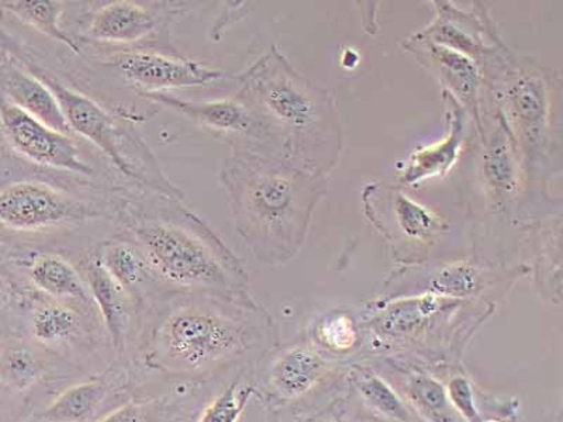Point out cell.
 Returning a JSON list of instances; mask_svg holds the SVG:
<instances>
[{"instance_id": "1", "label": "cell", "mask_w": 563, "mask_h": 422, "mask_svg": "<svg viewBox=\"0 0 563 422\" xmlns=\"http://www.w3.org/2000/svg\"><path fill=\"white\" fill-rule=\"evenodd\" d=\"M219 182L240 238L260 263L285 265L308 240L327 178L291 160L233 151Z\"/></svg>"}, {"instance_id": "2", "label": "cell", "mask_w": 563, "mask_h": 422, "mask_svg": "<svg viewBox=\"0 0 563 422\" xmlns=\"http://www.w3.org/2000/svg\"><path fill=\"white\" fill-rule=\"evenodd\" d=\"M183 202L144 188L120 195L115 210L159 285L178 291L244 293L249 278L243 260Z\"/></svg>"}, {"instance_id": "3", "label": "cell", "mask_w": 563, "mask_h": 422, "mask_svg": "<svg viewBox=\"0 0 563 422\" xmlns=\"http://www.w3.org/2000/svg\"><path fill=\"white\" fill-rule=\"evenodd\" d=\"M233 79L235 95L284 143L286 158L325 178L339 167L344 133L333 95L299 73L276 45Z\"/></svg>"}, {"instance_id": "4", "label": "cell", "mask_w": 563, "mask_h": 422, "mask_svg": "<svg viewBox=\"0 0 563 422\" xmlns=\"http://www.w3.org/2000/svg\"><path fill=\"white\" fill-rule=\"evenodd\" d=\"M269 315L246 291L176 290L159 310L148 359L173 374H198L243 356Z\"/></svg>"}, {"instance_id": "5", "label": "cell", "mask_w": 563, "mask_h": 422, "mask_svg": "<svg viewBox=\"0 0 563 422\" xmlns=\"http://www.w3.org/2000/svg\"><path fill=\"white\" fill-rule=\"evenodd\" d=\"M485 78L495 113L519 148L527 178L544 179L561 143L560 74L534 64H521L512 54L487 70Z\"/></svg>"}, {"instance_id": "6", "label": "cell", "mask_w": 563, "mask_h": 422, "mask_svg": "<svg viewBox=\"0 0 563 422\" xmlns=\"http://www.w3.org/2000/svg\"><path fill=\"white\" fill-rule=\"evenodd\" d=\"M22 64L52 90L74 135H80L93 144L125 178L155 192L184 199L183 190L169 182L137 134L123 127L93 99L65 85L52 70L27 59H23Z\"/></svg>"}, {"instance_id": "7", "label": "cell", "mask_w": 563, "mask_h": 422, "mask_svg": "<svg viewBox=\"0 0 563 422\" xmlns=\"http://www.w3.org/2000/svg\"><path fill=\"white\" fill-rule=\"evenodd\" d=\"M366 218L390 245L397 263H429V255L450 233V223L395 186L375 182L362 192Z\"/></svg>"}, {"instance_id": "8", "label": "cell", "mask_w": 563, "mask_h": 422, "mask_svg": "<svg viewBox=\"0 0 563 422\" xmlns=\"http://www.w3.org/2000/svg\"><path fill=\"white\" fill-rule=\"evenodd\" d=\"M140 97L184 115L216 138L225 141L233 151H250L286 158L284 143L278 135L238 95L205 102L184 100L169 93H141Z\"/></svg>"}, {"instance_id": "9", "label": "cell", "mask_w": 563, "mask_h": 422, "mask_svg": "<svg viewBox=\"0 0 563 422\" xmlns=\"http://www.w3.org/2000/svg\"><path fill=\"white\" fill-rule=\"evenodd\" d=\"M520 269H496L474 263H422L407 265L386 281L385 299L401 296L434 295L442 299L474 301L503 295L519 278Z\"/></svg>"}, {"instance_id": "10", "label": "cell", "mask_w": 563, "mask_h": 422, "mask_svg": "<svg viewBox=\"0 0 563 422\" xmlns=\"http://www.w3.org/2000/svg\"><path fill=\"white\" fill-rule=\"evenodd\" d=\"M104 215V209L68 195L57 186L24 180L0 190V225L29 231H45L80 224Z\"/></svg>"}, {"instance_id": "11", "label": "cell", "mask_w": 563, "mask_h": 422, "mask_svg": "<svg viewBox=\"0 0 563 422\" xmlns=\"http://www.w3.org/2000/svg\"><path fill=\"white\" fill-rule=\"evenodd\" d=\"M180 3H141L115 0L92 10L85 24L90 42L135 48H170L164 34L175 18L184 13Z\"/></svg>"}, {"instance_id": "12", "label": "cell", "mask_w": 563, "mask_h": 422, "mask_svg": "<svg viewBox=\"0 0 563 422\" xmlns=\"http://www.w3.org/2000/svg\"><path fill=\"white\" fill-rule=\"evenodd\" d=\"M137 93H167L173 89L210 88L228 79L223 70L206 67L180 55L178 49H123L108 59Z\"/></svg>"}, {"instance_id": "13", "label": "cell", "mask_w": 563, "mask_h": 422, "mask_svg": "<svg viewBox=\"0 0 563 422\" xmlns=\"http://www.w3.org/2000/svg\"><path fill=\"white\" fill-rule=\"evenodd\" d=\"M0 125L12 148L29 163L84 178L97 174L84 159L74 137L48 127L3 99H0Z\"/></svg>"}, {"instance_id": "14", "label": "cell", "mask_w": 563, "mask_h": 422, "mask_svg": "<svg viewBox=\"0 0 563 422\" xmlns=\"http://www.w3.org/2000/svg\"><path fill=\"white\" fill-rule=\"evenodd\" d=\"M490 130H482L479 176L487 202L496 214L515 218L520 209L527 173L519 148L496 113Z\"/></svg>"}, {"instance_id": "15", "label": "cell", "mask_w": 563, "mask_h": 422, "mask_svg": "<svg viewBox=\"0 0 563 422\" xmlns=\"http://www.w3.org/2000/svg\"><path fill=\"white\" fill-rule=\"evenodd\" d=\"M437 16L417 37L474 59L484 73L512 55L501 43L485 9L466 13L452 3L437 2Z\"/></svg>"}, {"instance_id": "16", "label": "cell", "mask_w": 563, "mask_h": 422, "mask_svg": "<svg viewBox=\"0 0 563 422\" xmlns=\"http://www.w3.org/2000/svg\"><path fill=\"white\" fill-rule=\"evenodd\" d=\"M467 303V301L442 299L434 295L401 296L378 300L366 314V329L382 344H400L419 338Z\"/></svg>"}, {"instance_id": "17", "label": "cell", "mask_w": 563, "mask_h": 422, "mask_svg": "<svg viewBox=\"0 0 563 422\" xmlns=\"http://www.w3.org/2000/svg\"><path fill=\"white\" fill-rule=\"evenodd\" d=\"M405 48L417 62L439 78L444 92L450 93L465 112L474 118L477 134L482 132V95L486 88L484 69L474 59L454 49L427 42L413 35L405 42Z\"/></svg>"}, {"instance_id": "18", "label": "cell", "mask_w": 563, "mask_h": 422, "mask_svg": "<svg viewBox=\"0 0 563 422\" xmlns=\"http://www.w3.org/2000/svg\"><path fill=\"white\" fill-rule=\"evenodd\" d=\"M0 97L48 127L74 137L52 90L16 58L0 59Z\"/></svg>"}, {"instance_id": "19", "label": "cell", "mask_w": 563, "mask_h": 422, "mask_svg": "<svg viewBox=\"0 0 563 422\" xmlns=\"http://www.w3.org/2000/svg\"><path fill=\"white\" fill-rule=\"evenodd\" d=\"M446 108L449 133L439 143L430 145L407 158L399 174V184L417 186L426 180L442 178L450 173L460 158L465 140V110L450 93L442 92Z\"/></svg>"}, {"instance_id": "20", "label": "cell", "mask_w": 563, "mask_h": 422, "mask_svg": "<svg viewBox=\"0 0 563 422\" xmlns=\"http://www.w3.org/2000/svg\"><path fill=\"white\" fill-rule=\"evenodd\" d=\"M79 268L102 316L110 341L115 349L123 352L132 330L137 301L103 268L97 256L80 264Z\"/></svg>"}, {"instance_id": "21", "label": "cell", "mask_w": 563, "mask_h": 422, "mask_svg": "<svg viewBox=\"0 0 563 422\" xmlns=\"http://www.w3.org/2000/svg\"><path fill=\"white\" fill-rule=\"evenodd\" d=\"M29 278L34 288L47 298L97 309L84 276L62 254L35 255L29 265Z\"/></svg>"}, {"instance_id": "22", "label": "cell", "mask_w": 563, "mask_h": 422, "mask_svg": "<svg viewBox=\"0 0 563 422\" xmlns=\"http://www.w3.org/2000/svg\"><path fill=\"white\" fill-rule=\"evenodd\" d=\"M327 374L323 356L309 346H294L269 369V387L280 400H298L313 390Z\"/></svg>"}, {"instance_id": "23", "label": "cell", "mask_w": 563, "mask_h": 422, "mask_svg": "<svg viewBox=\"0 0 563 422\" xmlns=\"http://www.w3.org/2000/svg\"><path fill=\"white\" fill-rule=\"evenodd\" d=\"M85 306L55 300L42 295L29 315L30 333L38 344L59 348L80 338L85 329ZM92 310V309H90Z\"/></svg>"}, {"instance_id": "24", "label": "cell", "mask_w": 563, "mask_h": 422, "mask_svg": "<svg viewBox=\"0 0 563 422\" xmlns=\"http://www.w3.org/2000/svg\"><path fill=\"white\" fill-rule=\"evenodd\" d=\"M97 259L139 304L143 303L150 288L159 285L132 238L104 241L99 245Z\"/></svg>"}, {"instance_id": "25", "label": "cell", "mask_w": 563, "mask_h": 422, "mask_svg": "<svg viewBox=\"0 0 563 422\" xmlns=\"http://www.w3.org/2000/svg\"><path fill=\"white\" fill-rule=\"evenodd\" d=\"M65 3L57 0H3L0 10L13 14L20 22L48 38L62 43L75 54H82L77 40L62 26Z\"/></svg>"}, {"instance_id": "26", "label": "cell", "mask_w": 563, "mask_h": 422, "mask_svg": "<svg viewBox=\"0 0 563 422\" xmlns=\"http://www.w3.org/2000/svg\"><path fill=\"white\" fill-rule=\"evenodd\" d=\"M401 397L421 421L462 422L450 404L445 386L434 376L422 371L407 376Z\"/></svg>"}, {"instance_id": "27", "label": "cell", "mask_w": 563, "mask_h": 422, "mask_svg": "<svg viewBox=\"0 0 563 422\" xmlns=\"http://www.w3.org/2000/svg\"><path fill=\"white\" fill-rule=\"evenodd\" d=\"M109 391L103 380L69 387L43 411L42 419L45 422H89L104 404Z\"/></svg>"}, {"instance_id": "28", "label": "cell", "mask_w": 563, "mask_h": 422, "mask_svg": "<svg viewBox=\"0 0 563 422\" xmlns=\"http://www.w3.org/2000/svg\"><path fill=\"white\" fill-rule=\"evenodd\" d=\"M351 378L356 393L375 413L394 422L419 421L404 397L374 370L356 368L352 371Z\"/></svg>"}, {"instance_id": "29", "label": "cell", "mask_w": 563, "mask_h": 422, "mask_svg": "<svg viewBox=\"0 0 563 422\" xmlns=\"http://www.w3.org/2000/svg\"><path fill=\"white\" fill-rule=\"evenodd\" d=\"M536 245V278L548 298L561 303V220L556 223L532 224Z\"/></svg>"}, {"instance_id": "30", "label": "cell", "mask_w": 563, "mask_h": 422, "mask_svg": "<svg viewBox=\"0 0 563 422\" xmlns=\"http://www.w3.org/2000/svg\"><path fill=\"white\" fill-rule=\"evenodd\" d=\"M44 371V360L32 346L13 343L0 348V381L8 389L27 390L42 379Z\"/></svg>"}, {"instance_id": "31", "label": "cell", "mask_w": 563, "mask_h": 422, "mask_svg": "<svg viewBox=\"0 0 563 422\" xmlns=\"http://www.w3.org/2000/svg\"><path fill=\"white\" fill-rule=\"evenodd\" d=\"M314 340L331 354L345 355L361 343L358 321L346 311L333 310L321 316L314 326Z\"/></svg>"}, {"instance_id": "32", "label": "cell", "mask_w": 563, "mask_h": 422, "mask_svg": "<svg viewBox=\"0 0 563 422\" xmlns=\"http://www.w3.org/2000/svg\"><path fill=\"white\" fill-rule=\"evenodd\" d=\"M254 391L253 386L241 385L240 381L230 384L206 407L198 422H239Z\"/></svg>"}, {"instance_id": "33", "label": "cell", "mask_w": 563, "mask_h": 422, "mask_svg": "<svg viewBox=\"0 0 563 422\" xmlns=\"http://www.w3.org/2000/svg\"><path fill=\"white\" fill-rule=\"evenodd\" d=\"M446 396L455 413L464 422H481L474 384L466 376H454L445 386Z\"/></svg>"}, {"instance_id": "34", "label": "cell", "mask_w": 563, "mask_h": 422, "mask_svg": "<svg viewBox=\"0 0 563 422\" xmlns=\"http://www.w3.org/2000/svg\"><path fill=\"white\" fill-rule=\"evenodd\" d=\"M163 409L159 403H129L119 407L99 422H159Z\"/></svg>"}, {"instance_id": "35", "label": "cell", "mask_w": 563, "mask_h": 422, "mask_svg": "<svg viewBox=\"0 0 563 422\" xmlns=\"http://www.w3.org/2000/svg\"><path fill=\"white\" fill-rule=\"evenodd\" d=\"M8 299V289L7 285H4V281L0 279V308H2L4 301Z\"/></svg>"}, {"instance_id": "36", "label": "cell", "mask_w": 563, "mask_h": 422, "mask_svg": "<svg viewBox=\"0 0 563 422\" xmlns=\"http://www.w3.org/2000/svg\"><path fill=\"white\" fill-rule=\"evenodd\" d=\"M481 422H512V421H509V420H505V419H490V420H482Z\"/></svg>"}, {"instance_id": "37", "label": "cell", "mask_w": 563, "mask_h": 422, "mask_svg": "<svg viewBox=\"0 0 563 422\" xmlns=\"http://www.w3.org/2000/svg\"><path fill=\"white\" fill-rule=\"evenodd\" d=\"M330 422H334V421H330Z\"/></svg>"}]
</instances>
